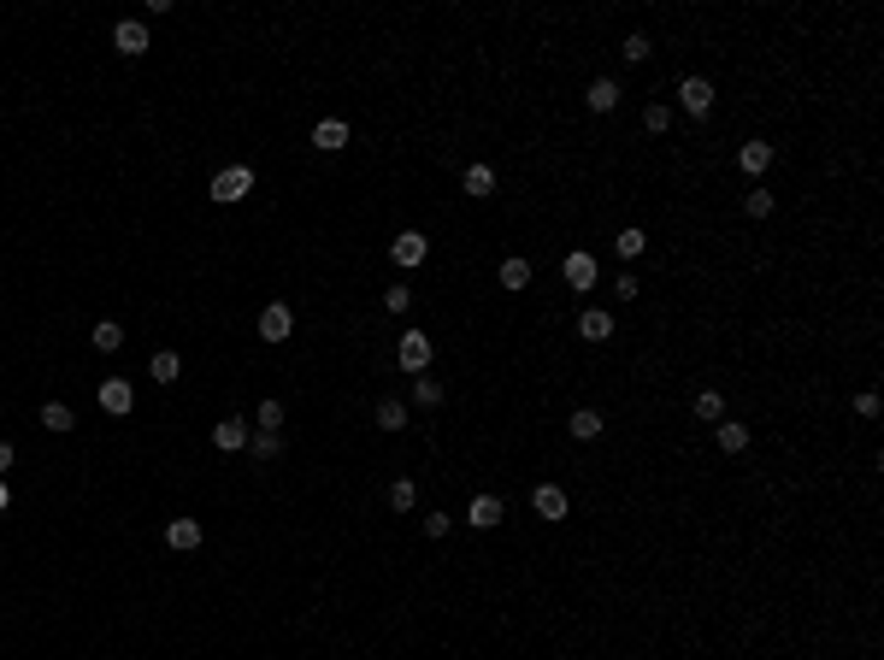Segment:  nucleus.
<instances>
[{
  "label": "nucleus",
  "mask_w": 884,
  "mask_h": 660,
  "mask_svg": "<svg viewBox=\"0 0 884 660\" xmlns=\"http://www.w3.org/2000/svg\"><path fill=\"white\" fill-rule=\"evenodd\" d=\"M466 525H472V531H495V525H502V495H472Z\"/></svg>",
  "instance_id": "f8f14e48"
},
{
  "label": "nucleus",
  "mask_w": 884,
  "mask_h": 660,
  "mask_svg": "<svg viewBox=\"0 0 884 660\" xmlns=\"http://www.w3.org/2000/svg\"><path fill=\"white\" fill-rule=\"evenodd\" d=\"M295 337V313L283 307V301H271L266 313H260V342H289Z\"/></svg>",
  "instance_id": "6e6552de"
},
{
  "label": "nucleus",
  "mask_w": 884,
  "mask_h": 660,
  "mask_svg": "<svg viewBox=\"0 0 884 660\" xmlns=\"http://www.w3.org/2000/svg\"><path fill=\"white\" fill-rule=\"evenodd\" d=\"M643 130L648 136H666V130H673V107H666V100H648L643 107Z\"/></svg>",
  "instance_id": "393cba45"
},
{
  "label": "nucleus",
  "mask_w": 884,
  "mask_h": 660,
  "mask_svg": "<svg viewBox=\"0 0 884 660\" xmlns=\"http://www.w3.org/2000/svg\"><path fill=\"white\" fill-rule=\"evenodd\" d=\"M614 248H619V260H637V253L648 248V236H643V230H637V225H625V230H619V236H614Z\"/></svg>",
  "instance_id": "c85d7f7f"
},
{
  "label": "nucleus",
  "mask_w": 884,
  "mask_h": 660,
  "mask_svg": "<svg viewBox=\"0 0 884 660\" xmlns=\"http://www.w3.org/2000/svg\"><path fill=\"white\" fill-rule=\"evenodd\" d=\"M743 212H749V219H772V189H760V183H755V189L743 195Z\"/></svg>",
  "instance_id": "473e14b6"
},
{
  "label": "nucleus",
  "mask_w": 884,
  "mask_h": 660,
  "mask_svg": "<svg viewBox=\"0 0 884 660\" xmlns=\"http://www.w3.org/2000/svg\"><path fill=\"white\" fill-rule=\"evenodd\" d=\"M714 442H719V454H743L749 442H755V431H749V424H737V419H719V424H714Z\"/></svg>",
  "instance_id": "ddd939ff"
},
{
  "label": "nucleus",
  "mask_w": 884,
  "mask_h": 660,
  "mask_svg": "<svg viewBox=\"0 0 884 660\" xmlns=\"http://www.w3.org/2000/svg\"><path fill=\"white\" fill-rule=\"evenodd\" d=\"M855 413H861V419H879V395L861 390V395H855Z\"/></svg>",
  "instance_id": "c9c22d12"
},
{
  "label": "nucleus",
  "mask_w": 884,
  "mask_h": 660,
  "mask_svg": "<svg viewBox=\"0 0 884 660\" xmlns=\"http://www.w3.org/2000/svg\"><path fill=\"white\" fill-rule=\"evenodd\" d=\"M378 431H408V401L383 395V401H378Z\"/></svg>",
  "instance_id": "412c9836"
},
{
  "label": "nucleus",
  "mask_w": 884,
  "mask_h": 660,
  "mask_svg": "<svg viewBox=\"0 0 884 660\" xmlns=\"http://www.w3.org/2000/svg\"><path fill=\"white\" fill-rule=\"evenodd\" d=\"M6 507H13V484L0 478V513H6Z\"/></svg>",
  "instance_id": "58836bf2"
},
{
  "label": "nucleus",
  "mask_w": 884,
  "mask_h": 660,
  "mask_svg": "<svg viewBox=\"0 0 884 660\" xmlns=\"http://www.w3.org/2000/svg\"><path fill=\"white\" fill-rule=\"evenodd\" d=\"M390 507H395V513H413V507H419V490H413V478H395V484H390Z\"/></svg>",
  "instance_id": "c756f323"
},
{
  "label": "nucleus",
  "mask_w": 884,
  "mask_h": 660,
  "mask_svg": "<svg viewBox=\"0 0 884 660\" xmlns=\"http://www.w3.org/2000/svg\"><path fill=\"white\" fill-rule=\"evenodd\" d=\"M248 454H253V460H278V454H283V431H253L248 436Z\"/></svg>",
  "instance_id": "5701e85b"
},
{
  "label": "nucleus",
  "mask_w": 884,
  "mask_h": 660,
  "mask_svg": "<svg viewBox=\"0 0 884 660\" xmlns=\"http://www.w3.org/2000/svg\"><path fill=\"white\" fill-rule=\"evenodd\" d=\"M643 296V278H637V271H619L614 278V301H637Z\"/></svg>",
  "instance_id": "72a5a7b5"
},
{
  "label": "nucleus",
  "mask_w": 884,
  "mask_h": 660,
  "mask_svg": "<svg viewBox=\"0 0 884 660\" xmlns=\"http://www.w3.org/2000/svg\"><path fill=\"white\" fill-rule=\"evenodd\" d=\"M690 407H696V419H702V424H719V419H725V395H719V390H702Z\"/></svg>",
  "instance_id": "4be33fe9"
},
{
  "label": "nucleus",
  "mask_w": 884,
  "mask_h": 660,
  "mask_svg": "<svg viewBox=\"0 0 884 660\" xmlns=\"http://www.w3.org/2000/svg\"><path fill=\"white\" fill-rule=\"evenodd\" d=\"M383 307H390V313H408L413 307V289H408V283H390V289H383Z\"/></svg>",
  "instance_id": "f704fd0d"
},
{
  "label": "nucleus",
  "mask_w": 884,
  "mask_h": 660,
  "mask_svg": "<svg viewBox=\"0 0 884 660\" xmlns=\"http://www.w3.org/2000/svg\"><path fill=\"white\" fill-rule=\"evenodd\" d=\"M42 424H47L54 436H65L77 419H71V407H65V401H42Z\"/></svg>",
  "instance_id": "bb28decb"
},
{
  "label": "nucleus",
  "mask_w": 884,
  "mask_h": 660,
  "mask_svg": "<svg viewBox=\"0 0 884 660\" xmlns=\"http://www.w3.org/2000/svg\"><path fill=\"white\" fill-rule=\"evenodd\" d=\"M531 507H536V519H566V484H536L531 490Z\"/></svg>",
  "instance_id": "1a4fd4ad"
},
{
  "label": "nucleus",
  "mask_w": 884,
  "mask_h": 660,
  "mask_svg": "<svg viewBox=\"0 0 884 660\" xmlns=\"http://www.w3.org/2000/svg\"><path fill=\"white\" fill-rule=\"evenodd\" d=\"M253 424H260V431H283V401H278V395H266V401H260Z\"/></svg>",
  "instance_id": "2f4dec72"
},
{
  "label": "nucleus",
  "mask_w": 884,
  "mask_h": 660,
  "mask_svg": "<svg viewBox=\"0 0 884 660\" xmlns=\"http://www.w3.org/2000/svg\"><path fill=\"white\" fill-rule=\"evenodd\" d=\"M413 401H419V407H442V383H436L431 372H419V378H413Z\"/></svg>",
  "instance_id": "cd10ccee"
},
{
  "label": "nucleus",
  "mask_w": 884,
  "mask_h": 660,
  "mask_svg": "<svg viewBox=\"0 0 884 660\" xmlns=\"http://www.w3.org/2000/svg\"><path fill=\"white\" fill-rule=\"evenodd\" d=\"M113 47H118L124 59H142L148 47H154V36H148V24H142V18H124V24L113 30Z\"/></svg>",
  "instance_id": "0eeeda50"
},
{
  "label": "nucleus",
  "mask_w": 884,
  "mask_h": 660,
  "mask_svg": "<svg viewBox=\"0 0 884 660\" xmlns=\"http://www.w3.org/2000/svg\"><path fill=\"white\" fill-rule=\"evenodd\" d=\"M95 348L100 354H118V348H124V324H118V319H100L95 324Z\"/></svg>",
  "instance_id": "a878e982"
},
{
  "label": "nucleus",
  "mask_w": 884,
  "mask_h": 660,
  "mask_svg": "<svg viewBox=\"0 0 884 660\" xmlns=\"http://www.w3.org/2000/svg\"><path fill=\"white\" fill-rule=\"evenodd\" d=\"M201 536H207V531H201V519H171V525H166V543L177 548V554H195Z\"/></svg>",
  "instance_id": "4468645a"
},
{
  "label": "nucleus",
  "mask_w": 884,
  "mask_h": 660,
  "mask_svg": "<svg viewBox=\"0 0 884 660\" xmlns=\"http://www.w3.org/2000/svg\"><path fill=\"white\" fill-rule=\"evenodd\" d=\"M495 278H502V289H513V296H519L525 283H531V260H519V253H513V260H502V271H495Z\"/></svg>",
  "instance_id": "aec40b11"
},
{
  "label": "nucleus",
  "mask_w": 884,
  "mask_h": 660,
  "mask_svg": "<svg viewBox=\"0 0 884 660\" xmlns=\"http://www.w3.org/2000/svg\"><path fill=\"white\" fill-rule=\"evenodd\" d=\"M561 278H566V289H578V296H584V289H596V278H602V266H596V253L572 248V253L561 260Z\"/></svg>",
  "instance_id": "39448f33"
},
{
  "label": "nucleus",
  "mask_w": 884,
  "mask_h": 660,
  "mask_svg": "<svg viewBox=\"0 0 884 660\" xmlns=\"http://www.w3.org/2000/svg\"><path fill=\"white\" fill-rule=\"evenodd\" d=\"M466 195H472V201H484V195H495V171L490 166H484V159H477V166H466Z\"/></svg>",
  "instance_id": "6ab92c4d"
},
{
  "label": "nucleus",
  "mask_w": 884,
  "mask_h": 660,
  "mask_svg": "<svg viewBox=\"0 0 884 660\" xmlns=\"http://www.w3.org/2000/svg\"><path fill=\"white\" fill-rule=\"evenodd\" d=\"M13 460H18V449L6 442V436H0V472H13Z\"/></svg>",
  "instance_id": "4c0bfd02"
},
{
  "label": "nucleus",
  "mask_w": 884,
  "mask_h": 660,
  "mask_svg": "<svg viewBox=\"0 0 884 660\" xmlns=\"http://www.w3.org/2000/svg\"><path fill=\"white\" fill-rule=\"evenodd\" d=\"M313 148H319V154H342V148H348V118H319V124H313Z\"/></svg>",
  "instance_id": "9b49d317"
},
{
  "label": "nucleus",
  "mask_w": 884,
  "mask_h": 660,
  "mask_svg": "<svg viewBox=\"0 0 884 660\" xmlns=\"http://www.w3.org/2000/svg\"><path fill=\"white\" fill-rule=\"evenodd\" d=\"M95 401H100V413H113V419H124V413L136 407V383H130V378H107V383L95 390Z\"/></svg>",
  "instance_id": "423d86ee"
},
{
  "label": "nucleus",
  "mask_w": 884,
  "mask_h": 660,
  "mask_svg": "<svg viewBox=\"0 0 884 660\" xmlns=\"http://www.w3.org/2000/svg\"><path fill=\"white\" fill-rule=\"evenodd\" d=\"M619 54L631 59V65H643V59H648V54H655V42H648L643 30H631V36H625V42H619Z\"/></svg>",
  "instance_id": "7c9ffc66"
},
{
  "label": "nucleus",
  "mask_w": 884,
  "mask_h": 660,
  "mask_svg": "<svg viewBox=\"0 0 884 660\" xmlns=\"http://www.w3.org/2000/svg\"><path fill=\"white\" fill-rule=\"evenodd\" d=\"M248 424H242V419H219V424H212V449H225V454H236V449H248Z\"/></svg>",
  "instance_id": "f3484780"
},
{
  "label": "nucleus",
  "mask_w": 884,
  "mask_h": 660,
  "mask_svg": "<svg viewBox=\"0 0 884 660\" xmlns=\"http://www.w3.org/2000/svg\"><path fill=\"white\" fill-rule=\"evenodd\" d=\"M566 431H572L578 442H596V436L607 431V419H602L596 407H578V413H566Z\"/></svg>",
  "instance_id": "a211bd4d"
},
{
  "label": "nucleus",
  "mask_w": 884,
  "mask_h": 660,
  "mask_svg": "<svg viewBox=\"0 0 884 660\" xmlns=\"http://www.w3.org/2000/svg\"><path fill=\"white\" fill-rule=\"evenodd\" d=\"M177 372H183V360L171 348H159L154 360H148V378H154V383H177Z\"/></svg>",
  "instance_id": "b1692460"
},
{
  "label": "nucleus",
  "mask_w": 884,
  "mask_h": 660,
  "mask_svg": "<svg viewBox=\"0 0 884 660\" xmlns=\"http://www.w3.org/2000/svg\"><path fill=\"white\" fill-rule=\"evenodd\" d=\"M619 95H625V89H619L614 77H596V83L584 89V107H589V113H614V107H619Z\"/></svg>",
  "instance_id": "2eb2a0df"
},
{
  "label": "nucleus",
  "mask_w": 884,
  "mask_h": 660,
  "mask_svg": "<svg viewBox=\"0 0 884 660\" xmlns=\"http://www.w3.org/2000/svg\"><path fill=\"white\" fill-rule=\"evenodd\" d=\"M390 260L401 271H419L425 260H431V236H425V230H401V236L390 242Z\"/></svg>",
  "instance_id": "7ed1b4c3"
},
{
  "label": "nucleus",
  "mask_w": 884,
  "mask_h": 660,
  "mask_svg": "<svg viewBox=\"0 0 884 660\" xmlns=\"http://www.w3.org/2000/svg\"><path fill=\"white\" fill-rule=\"evenodd\" d=\"M449 513H425V536H449Z\"/></svg>",
  "instance_id": "e433bc0d"
},
{
  "label": "nucleus",
  "mask_w": 884,
  "mask_h": 660,
  "mask_svg": "<svg viewBox=\"0 0 884 660\" xmlns=\"http://www.w3.org/2000/svg\"><path fill=\"white\" fill-rule=\"evenodd\" d=\"M678 113L684 118H708L714 113V83H708V77H684V83H678Z\"/></svg>",
  "instance_id": "20e7f679"
},
{
  "label": "nucleus",
  "mask_w": 884,
  "mask_h": 660,
  "mask_svg": "<svg viewBox=\"0 0 884 660\" xmlns=\"http://www.w3.org/2000/svg\"><path fill=\"white\" fill-rule=\"evenodd\" d=\"M431 337L425 330H401V342H395V365L408 372V378H419V372H431Z\"/></svg>",
  "instance_id": "f03ea898"
},
{
  "label": "nucleus",
  "mask_w": 884,
  "mask_h": 660,
  "mask_svg": "<svg viewBox=\"0 0 884 660\" xmlns=\"http://www.w3.org/2000/svg\"><path fill=\"white\" fill-rule=\"evenodd\" d=\"M578 337H584V342H607V337H614V313H607V307L578 313Z\"/></svg>",
  "instance_id": "dca6fc26"
},
{
  "label": "nucleus",
  "mask_w": 884,
  "mask_h": 660,
  "mask_svg": "<svg viewBox=\"0 0 884 660\" xmlns=\"http://www.w3.org/2000/svg\"><path fill=\"white\" fill-rule=\"evenodd\" d=\"M219 207H236V201H248L253 195V166H225L219 177H212V189H207Z\"/></svg>",
  "instance_id": "f257e3e1"
},
{
  "label": "nucleus",
  "mask_w": 884,
  "mask_h": 660,
  "mask_svg": "<svg viewBox=\"0 0 884 660\" xmlns=\"http://www.w3.org/2000/svg\"><path fill=\"white\" fill-rule=\"evenodd\" d=\"M737 171L760 183L772 171V141H743V148H737Z\"/></svg>",
  "instance_id": "9d476101"
}]
</instances>
